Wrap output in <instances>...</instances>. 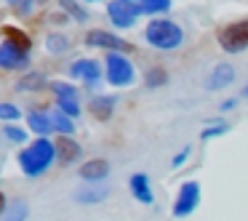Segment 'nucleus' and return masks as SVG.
<instances>
[{
    "label": "nucleus",
    "instance_id": "nucleus-16",
    "mask_svg": "<svg viewBox=\"0 0 248 221\" xmlns=\"http://www.w3.org/2000/svg\"><path fill=\"white\" fill-rule=\"evenodd\" d=\"M107 194H109V189L104 187V184H88V187H83L75 192V200L83 205H93V203H102Z\"/></svg>",
    "mask_w": 248,
    "mask_h": 221
},
{
    "label": "nucleus",
    "instance_id": "nucleus-32",
    "mask_svg": "<svg viewBox=\"0 0 248 221\" xmlns=\"http://www.w3.org/2000/svg\"><path fill=\"white\" fill-rule=\"evenodd\" d=\"M3 208H6V194L0 192V213H3Z\"/></svg>",
    "mask_w": 248,
    "mask_h": 221
},
{
    "label": "nucleus",
    "instance_id": "nucleus-33",
    "mask_svg": "<svg viewBox=\"0 0 248 221\" xmlns=\"http://www.w3.org/2000/svg\"><path fill=\"white\" fill-rule=\"evenodd\" d=\"M243 96H246V99H248V86H246V88H243Z\"/></svg>",
    "mask_w": 248,
    "mask_h": 221
},
{
    "label": "nucleus",
    "instance_id": "nucleus-11",
    "mask_svg": "<svg viewBox=\"0 0 248 221\" xmlns=\"http://www.w3.org/2000/svg\"><path fill=\"white\" fill-rule=\"evenodd\" d=\"M109 171H112L109 160H104V157H93V160H86L80 165V178L86 184H104L107 176H109Z\"/></svg>",
    "mask_w": 248,
    "mask_h": 221
},
{
    "label": "nucleus",
    "instance_id": "nucleus-7",
    "mask_svg": "<svg viewBox=\"0 0 248 221\" xmlns=\"http://www.w3.org/2000/svg\"><path fill=\"white\" fill-rule=\"evenodd\" d=\"M86 45L107 51V54H134V43H128L125 38H120L115 32H107V29H91L86 35Z\"/></svg>",
    "mask_w": 248,
    "mask_h": 221
},
{
    "label": "nucleus",
    "instance_id": "nucleus-10",
    "mask_svg": "<svg viewBox=\"0 0 248 221\" xmlns=\"http://www.w3.org/2000/svg\"><path fill=\"white\" fill-rule=\"evenodd\" d=\"M115 107H118V96H112V93H96V96H91V102H88V112H91V118L99 120V123L112 120Z\"/></svg>",
    "mask_w": 248,
    "mask_h": 221
},
{
    "label": "nucleus",
    "instance_id": "nucleus-6",
    "mask_svg": "<svg viewBox=\"0 0 248 221\" xmlns=\"http://www.w3.org/2000/svg\"><path fill=\"white\" fill-rule=\"evenodd\" d=\"M107 16L112 22V27L118 29H134L141 14V6L139 3H128V0H109L107 3Z\"/></svg>",
    "mask_w": 248,
    "mask_h": 221
},
{
    "label": "nucleus",
    "instance_id": "nucleus-25",
    "mask_svg": "<svg viewBox=\"0 0 248 221\" xmlns=\"http://www.w3.org/2000/svg\"><path fill=\"white\" fill-rule=\"evenodd\" d=\"M227 131H230V125L224 123V120L216 118L211 125H205L203 131H200V141H211V139H219V136H224Z\"/></svg>",
    "mask_w": 248,
    "mask_h": 221
},
{
    "label": "nucleus",
    "instance_id": "nucleus-9",
    "mask_svg": "<svg viewBox=\"0 0 248 221\" xmlns=\"http://www.w3.org/2000/svg\"><path fill=\"white\" fill-rule=\"evenodd\" d=\"M102 64H99L96 59H78L70 64V77H75V80H83L88 88H96L99 80H102Z\"/></svg>",
    "mask_w": 248,
    "mask_h": 221
},
{
    "label": "nucleus",
    "instance_id": "nucleus-8",
    "mask_svg": "<svg viewBox=\"0 0 248 221\" xmlns=\"http://www.w3.org/2000/svg\"><path fill=\"white\" fill-rule=\"evenodd\" d=\"M51 91H54V96H56L59 112L70 115V118H78V115H80V96H78L75 86H70V83H51Z\"/></svg>",
    "mask_w": 248,
    "mask_h": 221
},
{
    "label": "nucleus",
    "instance_id": "nucleus-26",
    "mask_svg": "<svg viewBox=\"0 0 248 221\" xmlns=\"http://www.w3.org/2000/svg\"><path fill=\"white\" fill-rule=\"evenodd\" d=\"M27 213H30L27 203H24V200H16V203H14L11 208L6 210V216H3V221H24V219H27Z\"/></svg>",
    "mask_w": 248,
    "mask_h": 221
},
{
    "label": "nucleus",
    "instance_id": "nucleus-28",
    "mask_svg": "<svg viewBox=\"0 0 248 221\" xmlns=\"http://www.w3.org/2000/svg\"><path fill=\"white\" fill-rule=\"evenodd\" d=\"M6 139H8V141H16V144H22V141H27V131L19 128V125H8V128H6Z\"/></svg>",
    "mask_w": 248,
    "mask_h": 221
},
{
    "label": "nucleus",
    "instance_id": "nucleus-5",
    "mask_svg": "<svg viewBox=\"0 0 248 221\" xmlns=\"http://www.w3.org/2000/svg\"><path fill=\"white\" fill-rule=\"evenodd\" d=\"M200 194H203V187H200L198 178H187V181L179 184L176 197H173V205H171L173 219H187V216H192L200 208Z\"/></svg>",
    "mask_w": 248,
    "mask_h": 221
},
{
    "label": "nucleus",
    "instance_id": "nucleus-20",
    "mask_svg": "<svg viewBox=\"0 0 248 221\" xmlns=\"http://www.w3.org/2000/svg\"><path fill=\"white\" fill-rule=\"evenodd\" d=\"M46 83H48V80H46L43 72H30L27 77H22V80H19V86H16V88H19L22 93H32V91H40V88H43Z\"/></svg>",
    "mask_w": 248,
    "mask_h": 221
},
{
    "label": "nucleus",
    "instance_id": "nucleus-23",
    "mask_svg": "<svg viewBox=\"0 0 248 221\" xmlns=\"http://www.w3.org/2000/svg\"><path fill=\"white\" fill-rule=\"evenodd\" d=\"M59 8L67 14V16L75 19V22H88V11L78 3V0H59Z\"/></svg>",
    "mask_w": 248,
    "mask_h": 221
},
{
    "label": "nucleus",
    "instance_id": "nucleus-19",
    "mask_svg": "<svg viewBox=\"0 0 248 221\" xmlns=\"http://www.w3.org/2000/svg\"><path fill=\"white\" fill-rule=\"evenodd\" d=\"M139 6H141V14H144V16L155 19V16H166V14L171 11L173 0H141Z\"/></svg>",
    "mask_w": 248,
    "mask_h": 221
},
{
    "label": "nucleus",
    "instance_id": "nucleus-12",
    "mask_svg": "<svg viewBox=\"0 0 248 221\" xmlns=\"http://www.w3.org/2000/svg\"><path fill=\"white\" fill-rule=\"evenodd\" d=\"M237 72L232 64H227V61H221V64H216L214 70L208 72V77H205V88L208 91H224V88H230L232 83H235Z\"/></svg>",
    "mask_w": 248,
    "mask_h": 221
},
{
    "label": "nucleus",
    "instance_id": "nucleus-29",
    "mask_svg": "<svg viewBox=\"0 0 248 221\" xmlns=\"http://www.w3.org/2000/svg\"><path fill=\"white\" fill-rule=\"evenodd\" d=\"M0 118L3 120H19L22 118V109L16 104H0Z\"/></svg>",
    "mask_w": 248,
    "mask_h": 221
},
{
    "label": "nucleus",
    "instance_id": "nucleus-21",
    "mask_svg": "<svg viewBox=\"0 0 248 221\" xmlns=\"http://www.w3.org/2000/svg\"><path fill=\"white\" fill-rule=\"evenodd\" d=\"M75 118H70V115H64V112H59L56 109L54 115H51V123H54V131H59L62 136H72L75 133V123H72Z\"/></svg>",
    "mask_w": 248,
    "mask_h": 221
},
{
    "label": "nucleus",
    "instance_id": "nucleus-2",
    "mask_svg": "<svg viewBox=\"0 0 248 221\" xmlns=\"http://www.w3.org/2000/svg\"><path fill=\"white\" fill-rule=\"evenodd\" d=\"M54 162H56V147L48 141V136H38V139H35L27 149H22V155H19V165H22V171L27 173L30 178L43 176Z\"/></svg>",
    "mask_w": 248,
    "mask_h": 221
},
{
    "label": "nucleus",
    "instance_id": "nucleus-3",
    "mask_svg": "<svg viewBox=\"0 0 248 221\" xmlns=\"http://www.w3.org/2000/svg\"><path fill=\"white\" fill-rule=\"evenodd\" d=\"M216 43L224 54L237 56L248 51V19H235L216 29Z\"/></svg>",
    "mask_w": 248,
    "mask_h": 221
},
{
    "label": "nucleus",
    "instance_id": "nucleus-22",
    "mask_svg": "<svg viewBox=\"0 0 248 221\" xmlns=\"http://www.w3.org/2000/svg\"><path fill=\"white\" fill-rule=\"evenodd\" d=\"M3 32H6V40H8V43H14L16 48H22V51H27V54H30V48H32V40H30L19 27H3Z\"/></svg>",
    "mask_w": 248,
    "mask_h": 221
},
{
    "label": "nucleus",
    "instance_id": "nucleus-34",
    "mask_svg": "<svg viewBox=\"0 0 248 221\" xmlns=\"http://www.w3.org/2000/svg\"><path fill=\"white\" fill-rule=\"evenodd\" d=\"M86 3H99V0H86Z\"/></svg>",
    "mask_w": 248,
    "mask_h": 221
},
{
    "label": "nucleus",
    "instance_id": "nucleus-24",
    "mask_svg": "<svg viewBox=\"0 0 248 221\" xmlns=\"http://www.w3.org/2000/svg\"><path fill=\"white\" fill-rule=\"evenodd\" d=\"M46 48H48L51 54H67V51H70V38H67V35H59V32H51L48 38H46Z\"/></svg>",
    "mask_w": 248,
    "mask_h": 221
},
{
    "label": "nucleus",
    "instance_id": "nucleus-14",
    "mask_svg": "<svg viewBox=\"0 0 248 221\" xmlns=\"http://www.w3.org/2000/svg\"><path fill=\"white\" fill-rule=\"evenodd\" d=\"M54 147H56V160H59V165H72V162H78L83 157V147L72 136H59L54 141Z\"/></svg>",
    "mask_w": 248,
    "mask_h": 221
},
{
    "label": "nucleus",
    "instance_id": "nucleus-17",
    "mask_svg": "<svg viewBox=\"0 0 248 221\" xmlns=\"http://www.w3.org/2000/svg\"><path fill=\"white\" fill-rule=\"evenodd\" d=\"M168 86V70L160 64L155 67H147L144 70V88H150V91H157V88Z\"/></svg>",
    "mask_w": 248,
    "mask_h": 221
},
{
    "label": "nucleus",
    "instance_id": "nucleus-27",
    "mask_svg": "<svg viewBox=\"0 0 248 221\" xmlns=\"http://www.w3.org/2000/svg\"><path fill=\"white\" fill-rule=\"evenodd\" d=\"M189 155H192V147H189V144H187V147H182V149H179L176 155L171 157V168H173V171H179V168H182L184 162L189 160Z\"/></svg>",
    "mask_w": 248,
    "mask_h": 221
},
{
    "label": "nucleus",
    "instance_id": "nucleus-4",
    "mask_svg": "<svg viewBox=\"0 0 248 221\" xmlns=\"http://www.w3.org/2000/svg\"><path fill=\"white\" fill-rule=\"evenodd\" d=\"M104 80L112 88H128L136 83V67L128 54H107L104 56Z\"/></svg>",
    "mask_w": 248,
    "mask_h": 221
},
{
    "label": "nucleus",
    "instance_id": "nucleus-15",
    "mask_svg": "<svg viewBox=\"0 0 248 221\" xmlns=\"http://www.w3.org/2000/svg\"><path fill=\"white\" fill-rule=\"evenodd\" d=\"M128 187H131V194H134V200H139L141 205H152L155 203V192H152V181L147 173H134V176L128 178Z\"/></svg>",
    "mask_w": 248,
    "mask_h": 221
},
{
    "label": "nucleus",
    "instance_id": "nucleus-31",
    "mask_svg": "<svg viewBox=\"0 0 248 221\" xmlns=\"http://www.w3.org/2000/svg\"><path fill=\"white\" fill-rule=\"evenodd\" d=\"M237 107V99H224V102L219 104V112H230V109Z\"/></svg>",
    "mask_w": 248,
    "mask_h": 221
},
{
    "label": "nucleus",
    "instance_id": "nucleus-1",
    "mask_svg": "<svg viewBox=\"0 0 248 221\" xmlns=\"http://www.w3.org/2000/svg\"><path fill=\"white\" fill-rule=\"evenodd\" d=\"M144 43L160 54H173L184 45V27L173 19L155 16L144 27Z\"/></svg>",
    "mask_w": 248,
    "mask_h": 221
},
{
    "label": "nucleus",
    "instance_id": "nucleus-13",
    "mask_svg": "<svg viewBox=\"0 0 248 221\" xmlns=\"http://www.w3.org/2000/svg\"><path fill=\"white\" fill-rule=\"evenodd\" d=\"M0 67L3 70H24V67H30V54L6 40L0 45Z\"/></svg>",
    "mask_w": 248,
    "mask_h": 221
},
{
    "label": "nucleus",
    "instance_id": "nucleus-35",
    "mask_svg": "<svg viewBox=\"0 0 248 221\" xmlns=\"http://www.w3.org/2000/svg\"><path fill=\"white\" fill-rule=\"evenodd\" d=\"M128 3H141V0H128Z\"/></svg>",
    "mask_w": 248,
    "mask_h": 221
},
{
    "label": "nucleus",
    "instance_id": "nucleus-30",
    "mask_svg": "<svg viewBox=\"0 0 248 221\" xmlns=\"http://www.w3.org/2000/svg\"><path fill=\"white\" fill-rule=\"evenodd\" d=\"M8 3H11V8L16 14H22V16L32 14V6H35V0H8Z\"/></svg>",
    "mask_w": 248,
    "mask_h": 221
},
{
    "label": "nucleus",
    "instance_id": "nucleus-18",
    "mask_svg": "<svg viewBox=\"0 0 248 221\" xmlns=\"http://www.w3.org/2000/svg\"><path fill=\"white\" fill-rule=\"evenodd\" d=\"M27 123H30V131L32 133H38V136H48V133H54V123H51V115H46V112H32L27 118Z\"/></svg>",
    "mask_w": 248,
    "mask_h": 221
}]
</instances>
